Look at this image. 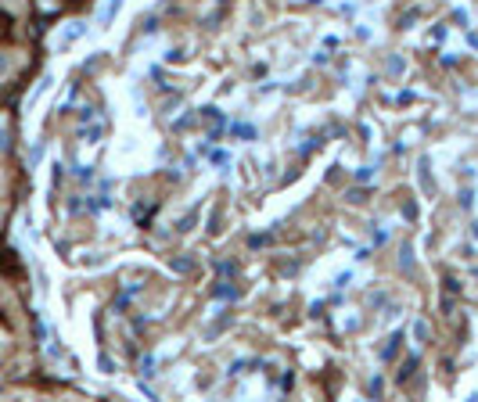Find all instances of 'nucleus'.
I'll return each instance as SVG.
<instances>
[{
  "label": "nucleus",
  "mask_w": 478,
  "mask_h": 402,
  "mask_svg": "<svg viewBox=\"0 0 478 402\" xmlns=\"http://www.w3.org/2000/svg\"><path fill=\"white\" fill-rule=\"evenodd\" d=\"M86 33H91V25H86V22H69L62 33H58V51H69V47L79 43Z\"/></svg>",
  "instance_id": "nucleus-1"
},
{
  "label": "nucleus",
  "mask_w": 478,
  "mask_h": 402,
  "mask_svg": "<svg viewBox=\"0 0 478 402\" xmlns=\"http://www.w3.org/2000/svg\"><path fill=\"white\" fill-rule=\"evenodd\" d=\"M123 4H126V0H105V4L98 8V25H101V29H108V25L119 18V11H123Z\"/></svg>",
  "instance_id": "nucleus-2"
},
{
  "label": "nucleus",
  "mask_w": 478,
  "mask_h": 402,
  "mask_svg": "<svg viewBox=\"0 0 478 402\" xmlns=\"http://www.w3.org/2000/svg\"><path fill=\"white\" fill-rule=\"evenodd\" d=\"M403 72H406V58H403V54H392V58H388V76L399 79Z\"/></svg>",
  "instance_id": "nucleus-3"
},
{
  "label": "nucleus",
  "mask_w": 478,
  "mask_h": 402,
  "mask_svg": "<svg viewBox=\"0 0 478 402\" xmlns=\"http://www.w3.org/2000/svg\"><path fill=\"white\" fill-rule=\"evenodd\" d=\"M51 83H54V76H44V79L36 83V90H33V94H29V108H33V105H36V101L47 94V90H51Z\"/></svg>",
  "instance_id": "nucleus-4"
},
{
  "label": "nucleus",
  "mask_w": 478,
  "mask_h": 402,
  "mask_svg": "<svg viewBox=\"0 0 478 402\" xmlns=\"http://www.w3.org/2000/svg\"><path fill=\"white\" fill-rule=\"evenodd\" d=\"M94 119H98V108H94V105H79V115H76L79 126H91Z\"/></svg>",
  "instance_id": "nucleus-5"
},
{
  "label": "nucleus",
  "mask_w": 478,
  "mask_h": 402,
  "mask_svg": "<svg viewBox=\"0 0 478 402\" xmlns=\"http://www.w3.org/2000/svg\"><path fill=\"white\" fill-rule=\"evenodd\" d=\"M399 269L403 273L413 269V248H410V244H403V248H399Z\"/></svg>",
  "instance_id": "nucleus-6"
},
{
  "label": "nucleus",
  "mask_w": 478,
  "mask_h": 402,
  "mask_svg": "<svg viewBox=\"0 0 478 402\" xmlns=\"http://www.w3.org/2000/svg\"><path fill=\"white\" fill-rule=\"evenodd\" d=\"M413 337H417V342H421V345L428 342V337H432V327H428V320H417V323H413Z\"/></svg>",
  "instance_id": "nucleus-7"
},
{
  "label": "nucleus",
  "mask_w": 478,
  "mask_h": 402,
  "mask_svg": "<svg viewBox=\"0 0 478 402\" xmlns=\"http://www.w3.org/2000/svg\"><path fill=\"white\" fill-rule=\"evenodd\" d=\"M79 133H83V137H86V144H98V140H101V133H105V130H101V126H79Z\"/></svg>",
  "instance_id": "nucleus-8"
},
{
  "label": "nucleus",
  "mask_w": 478,
  "mask_h": 402,
  "mask_svg": "<svg viewBox=\"0 0 478 402\" xmlns=\"http://www.w3.org/2000/svg\"><path fill=\"white\" fill-rule=\"evenodd\" d=\"M213 295H216V298H223V302H230V298H237V291H234V288H230L227 281H223V284H216V288H213Z\"/></svg>",
  "instance_id": "nucleus-9"
},
{
  "label": "nucleus",
  "mask_w": 478,
  "mask_h": 402,
  "mask_svg": "<svg viewBox=\"0 0 478 402\" xmlns=\"http://www.w3.org/2000/svg\"><path fill=\"white\" fill-rule=\"evenodd\" d=\"M40 159H44V140H36L29 147V166H40Z\"/></svg>",
  "instance_id": "nucleus-10"
},
{
  "label": "nucleus",
  "mask_w": 478,
  "mask_h": 402,
  "mask_svg": "<svg viewBox=\"0 0 478 402\" xmlns=\"http://www.w3.org/2000/svg\"><path fill=\"white\" fill-rule=\"evenodd\" d=\"M98 370H101V374H115V359L101 352V356H98Z\"/></svg>",
  "instance_id": "nucleus-11"
},
{
  "label": "nucleus",
  "mask_w": 478,
  "mask_h": 402,
  "mask_svg": "<svg viewBox=\"0 0 478 402\" xmlns=\"http://www.w3.org/2000/svg\"><path fill=\"white\" fill-rule=\"evenodd\" d=\"M166 61H173V65H184V61H187V51H184V47H173V51L166 54Z\"/></svg>",
  "instance_id": "nucleus-12"
},
{
  "label": "nucleus",
  "mask_w": 478,
  "mask_h": 402,
  "mask_svg": "<svg viewBox=\"0 0 478 402\" xmlns=\"http://www.w3.org/2000/svg\"><path fill=\"white\" fill-rule=\"evenodd\" d=\"M112 201L108 198H91V201H83V208H91V212H105Z\"/></svg>",
  "instance_id": "nucleus-13"
},
{
  "label": "nucleus",
  "mask_w": 478,
  "mask_h": 402,
  "mask_svg": "<svg viewBox=\"0 0 478 402\" xmlns=\"http://www.w3.org/2000/svg\"><path fill=\"white\" fill-rule=\"evenodd\" d=\"M213 162L220 166V173H227V166H230V151H213Z\"/></svg>",
  "instance_id": "nucleus-14"
},
{
  "label": "nucleus",
  "mask_w": 478,
  "mask_h": 402,
  "mask_svg": "<svg viewBox=\"0 0 478 402\" xmlns=\"http://www.w3.org/2000/svg\"><path fill=\"white\" fill-rule=\"evenodd\" d=\"M374 180V166H360L356 169V183H371Z\"/></svg>",
  "instance_id": "nucleus-15"
},
{
  "label": "nucleus",
  "mask_w": 478,
  "mask_h": 402,
  "mask_svg": "<svg viewBox=\"0 0 478 402\" xmlns=\"http://www.w3.org/2000/svg\"><path fill=\"white\" fill-rule=\"evenodd\" d=\"M417 15H421V8H410V11H406V15L399 18V29H410V25L417 22Z\"/></svg>",
  "instance_id": "nucleus-16"
},
{
  "label": "nucleus",
  "mask_w": 478,
  "mask_h": 402,
  "mask_svg": "<svg viewBox=\"0 0 478 402\" xmlns=\"http://www.w3.org/2000/svg\"><path fill=\"white\" fill-rule=\"evenodd\" d=\"M140 374H144V377H152V374H155V356H144V363H140Z\"/></svg>",
  "instance_id": "nucleus-17"
},
{
  "label": "nucleus",
  "mask_w": 478,
  "mask_h": 402,
  "mask_svg": "<svg viewBox=\"0 0 478 402\" xmlns=\"http://www.w3.org/2000/svg\"><path fill=\"white\" fill-rule=\"evenodd\" d=\"M234 133H241L245 140H255V137H259V130H255V126H234Z\"/></svg>",
  "instance_id": "nucleus-18"
},
{
  "label": "nucleus",
  "mask_w": 478,
  "mask_h": 402,
  "mask_svg": "<svg viewBox=\"0 0 478 402\" xmlns=\"http://www.w3.org/2000/svg\"><path fill=\"white\" fill-rule=\"evenodd\" d=\"M76 176H79L83 183H91V180H94V169H91V166H76Z\"/></svg>",
  "instance_id": "nucleus-19"
},
{
  "label": "nucleus",
  "mask_w": 478,
  "mask_h": 402,
  "mask_svg": "<svg viewBox=\"0 0 478 402\" xmlns=\"http://www.w3.org/2000/svg\"><path fill=\"white\" fill-rule=\"evenodd\" d=\"M8 72H11V58H8L4 51H0V79H4Z\"/></svg>",
  "instance_id": "nucleus-20"
},
{
  "label": "nucleus",
  "mask_w": 478,
  "mask_h": 402,
  "mask_svg": "<svg viewBox=\"0 0 478 402\" xmlns=\"http://www.w3.org/2000/svg\"><path fill=\"white\" fill-rule=\"evenodd\" d=\"M413 366H417V359H406V363H403V370H399V381H406V377L413 374Z\"/></svg>",
  "instance_id": "nucleus-21"
},
{
  "label": "nucleus",
  "mask_w": 478,
  "mask_h": 402,
  "mask_svg": "<svg viewBox=\"0 0 478 402\" xmlns=\"http://www.w3.org/2000/svg\"><path fill=\"white\" fill-rule=\"evenodd\" d=\"M201 112H205V119H223V112H220L216 105H205Z\"/></svg>",
  "instance_id": "nucleus-22"
},
{
  "label": "nucleus",
  "mask_w": 478,
  "mask_h": 402,
  "mask_svg": "<svg viewBox=\"0 0 478 402\" xmlns=\"http://www.w3.org/2000/svg\"><path fill=\"white\" fill-rule=\"evenodd\" d=\"M191 266H194V259H176V262H173V269H180V273H187Z\"/></svg>",
  "instance_id": "nucleus-23"
},
{
  "label": "nucleus",
  "mask_w": 478,
  "mask_h": 402,
  "mask_svg": "<svg viewBox=\"0 0 478 402\" xmlns=\"http://www.w3.org/2000/svg\"><path fill=\"white\" fill-rule=\"evenodd\" d=\"M216 273H223V276H234V262H216Z\"/></svg>",
  "instance_id": "nucleus-24"
},
{
  "label": "nucleus",
  "mask_w": 478,
  "mask_h": 402,
  "mask_svg": "<svg viewBox=\"0 0 478 402\" xmlns=\"http://www.w3.org/2000/svg\"><path fill=\"white\" fill-rule=\"evenodd\" d=\"M356 36H360V40H371L374 33H371V29H367V25H356Z\"/></svg>",
  "instance_id": "nucleus-25"
},
{
  "label": "nucleus",
  "mask_w": 478,
  "mask_h": 402,
  "mask_svg": "<svg viewBox=\"0 0 478 402\" xmlns=\"http://www.w3.org/2000/svg\"><path fill=\"white\" fill-rule=\"evenodd\" d=\"M453 22H457V25H464V22H467V11H464V8H457V11H453Z\"/></svg>",
  "instance_id": "nucleus-26"
},
{
  "label": "nucleus",
  "mask_w": 478,
  "mask_h": 402,
  "mask_svg": "<svg viewBox=\"0 0 478 402\" xmlns=\"http://www.w3.org/2000/svg\"><path fill=\"white\" fill-rule=\"evenodd\" d=\"M471 198H474V194L464 187V191H460V205H464V208H471Z\"/></svg>",
  "instance_id": "nucleus-27"
},
{
  "label": "nucleus",
  "mask_w": 478,
  "mask_h": 402,
  "mask_svg": "<svg viewBox=\"0 0 478 402\" xmlns=\"http://www.w3.org/2000/svg\"><path fill=\"white\" fill-rule=\"evenodd\" d=\"M345 198H349V201H352V205H360V201H364V194H360V191H356V187H352V191H349V194H345Z\"/></svg>",
  "instance_id": "nucleus-28"
},
{
  "label": "nucleus",
  "mask_w": 478,
  "mask_h": 402,
  "mask_svg": "<svg viewBox=\"0 0 478 402\" xmlns=\"http://www.w3.org/2000/svg\"><path fill=\"white\" fill-rule=\"evenodd\" d=\"M69 212H83V198H72V201H69Z\"/></svg>",
  "instance_id": "nucleus-29"
},
{
  "label": "nucleus",
  "mask_w": 478,
  "mask_h": 402,
  "mask_svg": "<svg viewBox=\"0 0 478 402\" xmlns=\"http://www.w3.org/2000/svg\"><path fill=\"white\" fill-rule=\"evenodd\" d=\"M371 395H381V377H371Z\"/></svg>",
  "instance_id": "nucleus-30"
}]
</instances>
